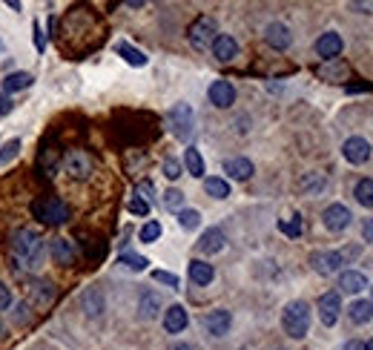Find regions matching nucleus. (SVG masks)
Segmentation results:
<instances>
[{
	"instance_id": "obj_1",
	"label": "nucleus",
	"mask_w": 373,
	"mask_h": 350,
	"mask_svg": "<svg viewBox=\"0 0 373 350\" xmlns=\"http://www.w3.org/2000/svg\"><path fill=\"white\" fill-rule=\"evenodd\" d=\"M9 247H12V256L18 259V264H23L26 270H38L43 264V238L35 230L18 227L9 235Z\"/></svg>"
},
{
	"instance_id": "obj_2",
	"label": "nucleus",
	"mask_w": 373,
	"mask_h": 350,
	"mask_svg": "<svg viewBox=\"0 0 373 350\" xmlns=\"http://www.w3.org/2000/svg\"><path fill=\"white\" fill-rule=\"evenodd\" d=\"M282 327L290 339H304L310 330V307L304 301H290L282 313Z\"/></svg>"
},
{
	"instance_id": "obj_3",
	"label": "nucleus",
	"mask_w": 373,
	"mask_h": 350,
	"mask_svg": "<svg viewBox=\"0 0 373 350\" xmlns=\"http://www.w3.org/2000/svg\"><path fill=\"white\" fill-rule=\"evenodd\" d=\"M32 215L43 224H67L69 221V207L67 201H60L58 196H43L32 204Z\"/></svg>"
},
{
	"instance_id": "obj_4",
	"label": "nucleus",
	"mask_w": 373,
	"mask_h": 350,
	"mask_svg": "<svg viewBox=\"0 0 373 350\" xmlns=\"http://www.w3.org/2000/svg\"><path fill=\"white\" fill-rule=\"evenodd\" d=\"M187 38H190V43L196 46L199 52H204V49H210V46H213V40L218 38V26H216V21L210 18V14H201V18H196V21L190 23Z\"/></svg>"
},
{
	"instance_id": "obj_5",
	"label": "nucleus",
	"mask_w": 373,
	"mask_h": 350,
	"mask_svg": "<svg viewBox=\"0 0 373 350\" xmlns=\"http://www.w3.org/2000/svg\"><path fill=\"white\" fill-rule=\"evenodd\" d=\"M170 126H172L175 138L187 141V138L192 135V126H196V115H192V106H190V104H175V106L170 109Z\"/></svg>"
},
{
	"instance_id": "obj_6",
	"label": "nucleus",
	"mask_w": 373,
	"mask_h": 350,
	"mask_svg": "<svg viewBox=\"0 0 373 350\" xmlns=\"http://www.w3.org/2000/svg\"><path fill=\"white\" fill-rule=\"evenodd\" d=\"M350 210L345 204H330L328 210L321 213V221H324V227H328L330 233H342V230H348L350 227Z\"/></svg>"
},
{
	"instance_id": "obj_7",
	"label": "nucleus",
	"mask_w": 373,
	"mask_h": 350,
	"mask_svg": "<svg viewBox=\"0 0 373 350\" xmlns=\"http://www.w3.org/2000/svg\"><path fill=\"white\" fill-rule=\"evenodd\" d=\"M342 256H339L336 250H319V253H313L310 256V267L316 270L319 276H330V273H336V270H342Z\"/></svg>"
},
{
	"instance_id": "obj_8",
	"label": "nucleus",
	"mask_w": 373,
	"mask_h": 350,
	"mask_svg": "<svg viewBox=\"0 0 373 350\" xmlns=\"http://www.w3.org/2000/svg\"><path fill=\"white\" fill-rule=\"evenodd\" d=\"M339 313H342V296H339V293H324L319 299V319H321V325L333 327L339 322Z\"/></svg>"
},
{
	"instance_id": "obj_9",
	"label": "nucleus",
	"mask_w": 373,
	"mask_h": 350,
	"mask_svg": "<svg viewBox=\"0 0 373 350\" xmlns=\"http://www.w3.org/2000/svg\"><path fill=\"white\" fill-rule=\"evenodd\" d=\"M230 325H233L230 310H210L204 316V327H207L210 336H227V333H230Z\"/></svg>"
},
{
	"instance_id": "obj_10",
	"label": "nucleus",
	"mask_w": 373,
	"mask_h": 350,
	"mask_svg": "<svg viewBox=\"0 0 373 350\" xmlns=\"http://www.w3.org/2000/svg\"><path fill=\"white\" fill-rule=\"evenodd\" d=\"M67 172L72 178H89L92 172V158L84 150H69L67 152Z\"/></svg>"
},
{
	"instance_id": "obj_11",
	"label": "nucleus",
	"mask_w": 373,
	"mask_h": 350,
	"mask_svg": "<svg viewBox=\"0 0 373 350\" xmlns=\"http://www.w3.org/2000/svg\"><path fill=\"white\" fill-rule=\"evenodd\" d=\"M342 155L348 158L350 164H365L368 158H370V144H368L365 138L353 135V138H348V141H345V147H342Z\"/></svg>"
},
{
	"instance_id": "obj_12",
	"label": "nucleus",
	"mask_w": 373,
	"mask_h": 350,
	"mask_svg": "<svg viewBox=\"0 0 373 350\" xmlns=\"http://www.w3.org/2000/svg\"><path fill=\"white\" fill-rule=\"evenodd\" d=\"M207 95H210V101H213L218 109H227V106L236 104V89H233L230 81H213Z\"/></svg>"
},
{
	"instance_id": "obj_13",
	"label": "nucleus",
	"mask_w": 373,
	"mask_h": 350,
	"mask_svg": "<svg viewBox=\"0 0 373 350\" xmlns=\"http://www.w3.org/2000/svg\"><path fill=\"white\" fill-rule=\"evenodd\" d=\"M316 52L324 60H336V55H342V35H336V32H324V35L316 40Z\"/></svg>"
},
{
	"instance_id": "obj_14",
	"label": "nucleus",
	"mask_w": 373,
	"mask_h": 350,
	"mask_svg": "<svg viewBox=\"0 0 373 350\" xmlns=\"http://www.w3.org/2000/svg\"><path fill=\"white\" fill-rule=\"evenodd\" d=\"M264 40H267V46H273V49H287L290 43H293V35H290V29L284 26V23H270L267 29H264Z\"/></svg>"
},
{
	"instance_id": "obj_15",
	"label": "nucleus",
	"mask_w": 373,
	"mask_h": 350,
	"mask_svg": "<svg viewBox=\"0 0 373 350\" xmlns=\"http://www.w3.org/2000/svg\"><path fill=\"white\" fill-rule=\"evenodd\" d=\"M80 307H84L87 316H101L106 310V301H104V293L98 288H87L84 293H80Z\"/></svg>"
},
{
	"instance_id": "obj_16",
	"label": "nucleus",
	"mask_w": 373,
	"mask_h": 350,
	"mask_svg": "<svg viewBox=\"0 0 373 350\" xmlns=\"http://www.w3.org/2000/svg\"><path fill=\"white\" fill-rule=\"evenodd\" d=\"M213 55L221 60V63H230L236 55H238V43L233 35H218L213 40Z\"/></svg>"
},
{
	"instance_id": "obj_17",
	"label": "nucleus",
	"mask_w": 373,
	"mask_h": 350,
	"mask_svg": "<svg viewBox=\"0 0 373 350\" xmlns=\"http://www.w3.org/2000/svg\"><path fill=\"white\" fill-rule=\"evenodd\" d=\"M224 233L218 230V227H210V230H204V235L199 238V250L201 253H207V256H213V253H221L224 250Z\"/></svg>"
},
{
	"instance_id": "obj_18",
	"label": "nucleus",
	"mask_w": 373,
	"mask_h": 350,
	"mask_svg": "<svg viewBox=\"0 0 373 350\" xmlns=\"http://www.w3.org/2000/svg\"><path fill=\"white\" fill-rule=\"evenodd\" d=\"M187 325H190V316H187V310H184L181 305L167 307V313H164V327H167V333H181Z\"/></svg>"
},
{
	"instance_id": "obj_19",
	"label": "nucleus",
	"mask_w": 373,
	"mask_h": 350,
	"mask_svg": "<svg viewBox=\"0 0 373 350\" xmlns=\"http://www.w3.org/2000/svg\"><path fill=\"white\" fill-rule=\"evenodd\" d=\"M224 172L236 181H247L253 175V161L250 158H230V161H224Z\"/></svg>"
},
{
	"instance_id": "obj_20",
	"label": "nucleus",
	"mask_w": 373,
	"mask_h": 350,
	"mask_svg": "<svg viewBox=\"0 0 373 350\" xmlns=\"http://www.w3.org/2000/svg\"><path fill=\"white\" fill-rule=\"evenodd\" d=\"M190 279H192V284H199V288H207V284L216 279V270H213V264L192 259L190 261Z\"/></svg>"
},
{
	"instance_id": "obj_21",
	"label": "nucleus",
	"mask_w": 373,
	"mask_h": 350,
	"mask_svg": "<svg viewBox=\"0 0 373 350\" xmlns=\"http://www.w3.org/2000/svg\"><path fill=\"white\" fill-rule=\"evenodd\" d=\"M339 288H342V293L356 296V293H362L368 288V279L362 273H356V270H345V273L339 276Z\"/></svg>"
},
{
	"instance_id": "obj_22",
	"label": "nucleus",
	"mask_w": 373,
	"mask_h": 350,
	"mask_svg": "<svg viewBox=\"0 0 373 350\" xmlns=\"http://www.w3.org/2000/svg\"><path fill=\"white\" fill-rule=\"evenodd\" d=\"M32 84H35V75H29V72H9L3 78V92L14 95V92H21V89H29Z\"/></svg>"
},
{
	"instance_id": "obj_23",
	"label": "nucleus",
	"mask_w": 373,
	"mask_h": 350,
	"mask_svg": "<svg viewBox=\"0 0 373 350\" xmlns=\"http://www.w3.org/2000/svg\"><path fill=\"white\" fill-rule=\"evenodd\" d=\"M75 256H78V253H75L69 238H52V259L58 264H72Z\"/></svg>"
},
{
	"instance_id": "obj_24",
	"label": "nucleus",
	"mask_w": 373,
	"mask_h": 350,
	"mask_svg": "<svg viewBox=\"0 0 373 350\" xmlns=\"http://www.w3.org/2000/svg\"><path fill=\"white\" fill-rule=\"evenodd\" d=\"M324 184H328V178H324L321 172H304L302 178L296 181V187L302 189V193H307V196H316V193H321Z\"/></svg>"
},
{
	"instance_id": "obj_25",
	"label": "nucleus",
	"mask_w": 373,
	"mask_h": 350,
	"mask_svg": "<svg viewBox=\"0 0 373 350\" xmlns=\"http://www.w3.org/2000/svg\"><path fill=\"white\" fill-rule=\"evenodd\" d=\"M348 313H350V322H353V325H365V322L373 319V301H368V299H356Z\"/></svg>"
},
{
	"instance_id": "obj_26",
	"label": "nucleus",
	"mask_w": 373,
	"mask_h": 350,
	"mask_svg": "<svg viewBox=\"0 0 373 350\" xmlns=\"http://www.w3.org/2000/svg\"><path fill=\"white\" fill-rule=\"evenodd\" d=\"M38 167L46 172V178H55L58 175V167H60V152L58 150H43L41 152V158H38Z\"/></svg>"
},
{
	"instance_id": "obj_27",
	"label": "nucleus",
	"mask_w": 373,
	"mask_h": 350,
	"mask_svg": "<svg viewBox=\"0 0 373 350\" xmlns=\"http://www.w3.org/2000/svg\"><path fill=\"white\" fill-rule=\"evenodd\" d=\"M158 310H161V299H158V293H144V296H141V305H138L141 319H155Z\"/></svg>"
},
{
	"instance_id": "obj_28",
	"label": "nucleus",
	"mask_w": 373,
	"mask_h": 350,
	"mask_svg": "<svg viewBox=\"0 0 373 350\" xmlns=\"http://www.w3.org/2000/svg\"><path fill=\"white\" fill-rule=\"evenodd\" d=\"M316 72H319V78H324V81H342V78L348 75V67L345 63H339V60H328Z\"/></svg>"
},
{
	"instance_id": "obj_29",
	"label": "nucleus",
	"mask_w": 373,
	"mask_h": 350,
	"mask_svg": "<svg viewBox=\"0 0 373 350\" xmlns=\"http://www.w3.org/2000/svg\"><path fill=\"white\" fill-rule=\"evenodd\" d=\"M118 55L129 63V67H147V55H144L141 49H135V46H129V43H118Z\"/></svg>"
},
{
	"instance_id": "obj_30",
	"label": "nucleus",
	"mask_w": 373,
	"mask_h": 350,
	"mask_svg": "<svg viewBox=\"0 0 373 350\" xmlns=\"http://www.w3.org/2000/svg\"><path fill=\"white\" fill-rule=\"evenodd\" d=\"M184 164H187V172L196 175V178H201V175H204V158H201V152L196 147H190L184 152Z\"/></svg>"
},
{
	"instance_id": "obj_31",
	"label": "nucleus",
	"mask_w": 373,
	"mask_h": 350,
	"mask_svg": "<svg viewBox=\"0 0 373 350\" xmlns=\"http://www.w3.org/2000/svg\"><path fill=\"white\" fill-rule=\"evenodd\" d=\"M353 196L362 207H373V178H362L359 184H356Z\"/></svg>"
},
{
	"instance_id": "obj_32",
	"label": "nucleus",
	"mask_w": 373,
	"mask_h": 350,
	"mask_svg": "<svg viewBox=\"0 0 373 350\" xmlns=\"http://www.w3.org/2000/svg\"><path fill=\"white\" fill-rule=\"evenodd\" d=\"M204 189H207V196H213V198L230 196V184H227L224 178H204Z\"/></svg>"
},
{
	"instance_id": "obj_33",
	"label": "nucleus",
	"mask_w": 373,
	"mask_h": 350,
	"mask_svg": "<svg viewBox=\"0 0 373 350\" xmlns=\"http://www.w3.org/2000/svg\"><path fill=\"white\" fill-rule=\"evenodd\" d=\"M18 152H21V141L18 138H12V141H6L3 147H0V167H6V164H12L14 158H18Z\"/></svg>"
},
{
	"instance_id": "obj_34",
	"label": "nucleus",
	"mask_w": 373,
	"mask_h": 350,
	"mask_svg": "<svg viewBox=\"0 0 373 350\" xmlns=\"http://www.w3.org/2000/svg\"><path fill=\"white\" fill-rule=\"evenodd\" d=\"M279 230H282L284 235H290V238H299V235H302V218H299V215L282 218V221H279Z\"/></svg>"
},
{
	"instance_id": "obj_35",
	"label": "nucleus",
	"mask_w": 373,
	"mask_h": 350,
	"mask_svg": "<svg viewBox=\"0 0 373 350\" xmlns=\"http://www.w3.org/2000/svg\"><path fill=\"white\" fill-rule=\"evenodd\" d=\"M29 296L35 301H49L55 296V290H52L49 281H35V284H32V290H29Z\"/></svg>"
},
{
	"instance_id": "obj_36",
	"label": "nucleus",
	"mask_w": 373,
	"mask_h": 350,
	"mask_svg": "<svg viewBox=\"0 0 373 350\" xmlns=\"http://www.w3.org/2000/svg\"><path fill=\"white\" fill-rule=\"evenodd\" d=\"M138 238H141L144 244H152V242H158V238H161V224H158V221H147V224L141 227Z\"/></svg>"
},
{
	"instance_id": "obj_37",
	"label": "nucleus",
	"mask_w": 373,
	"mask_h": 350,
	"mask_svg": "<svg viewBox=\"0 0 373 350\" xmlns=\"http://www.w3.org/2000/svg\"><path fill=\"white\" fill-rule=\"evenodd\" d=\"M178 224H181L184 230H196L201 224V213L199 210H181L178 213Z\"/></svg>"
},
{
	"instance_id": "obj_38",
	"label": "nucleus",
	"mask_w": 373,
	"mask_h": 350,
	"mask_svg": "<svg viewBox=\"0 0 373 350\" xmlns=\"http://www.w3.org/2000/svg\"><path fill=\"white\" fill-rule=\"evenodd\" d=\"M121 264L124 267H129V270H135V273H141V270H147V259H144V256H138V253H124V256H121Z\"/></svg>"
},
{
	"instance_id": "obj_39",
	"label": "nucleus",
	"mask_w": 373,
	"mask_h": 350,
	"mask_svg": "<svg viewBox=\"0 0 373 350\" xmlns=\"http://www.w3.org/2000/svg\"><path fill=\"white\" fill-rule=\"evenodd\" d=\"M164 207H167V210L181 213V207H184V193H181V189H167V193H164Z\"/></svg>"
},
{
	"instance_id": "obj_40",
	"label": "nucleus",
	"mask_w": 373,
	"mask_h": 350,
	"mask_svg": "<svg viewBox=\"0 0 373 350\" xmlns=\"http://www.w3.org/2000/svg\"><path fill=\"white\" fill-rule=\"evenodd\" d=\"M135 196L141 198V201H152V196H155V187H152V181H138V187H135Z\"/></svg>"
},
{
	"instance_id": "obj_41",
	"label": "nucleus",
	"mask_w": 373,
	"mask_h": 350,
	"mask_svg": "<svg viewBox=\"0 0 373 350\" xmlns=\"http://www.w3.org/2000/svg\"><path fill=\"white\" fill-rule=\"evenodd\" d=\"M164 175H167L170 181L181 178V161H175V158H167V161H164Z\"/></svg>"
},
{
	"instance_id": "obj_42",
	"label": "nucleus",
	"mask_w": 373,
	"mask_h": 350,
	"mask_svg": "<svg viewBox=\"0 0 373 350\" xmlns=\"http://www.w3.org/2000/svg\"><path fill=\"white\" fill-rule=\"evenodd\" d=\"M152 279L155 281H161V284H167V288H178V276H172V273H167V270H152Z\"/></svg>"
},
{
	"instance_id": "obj_43",
	"label": "nucleus",
	"mask_w": 373,
	"mask_h": 350,
	"mask_svg": "<svg viewBox=\"0 0 373 350\" xmlns=\"http://www.w3.org/2000/svg\"><path fill=\"white\" fill-rule=\"evenodd\" d=\"M126 210H129V213H133V215H150V204H147V201H141V198L135 196L133 201H129V204H126Z\"/></svg>"
},
{
	"instance_id": "obj_44",
	"label": "nucleus",
	"mask_w": 373,
	"mask_h": 350,
	"mask_svg": "<svg viewBox=\"0 0 373 350\" xmlns=\"http://www.w3.org/2000/svg\"><path fill=\"white\" fill-rule=\"evenodd\" d=\"M32 40H35V49H38V52H46V38H43V32H41V23H38V21L32 23Z\"/></svg>"
},
{
	"instance_id": "obj_45",
	"label": "nucleus",
	"mask_w": 373,
	"mask_h": 350,
	"mask_svg": "<svg viewBox=\"0 0 373 350\" xmlns=\"http://www.w3.org/2000/svg\"><path fill=\"white\" fill-rule=\"evenodd\" d=\"M12 305V293H9V288L3 281H0V310H6Z\"/></svg>"
},
{
	"instance_id": "obj_46",
	"label": "nucleus",
	"mask_w": 373,
	"mask_h": 350,
	"mask_svg": "<svg viewBox=\"0 0 373 350\" xmlns=\"http://www.w3.org/2000/svg\"><path fill=\"white\" fill-rule=\"evenodd\" d=\"M12 98H9V95H0V118H6L9 113H12Z\"/></svg>"
},
{
	"instance_id": "obj_47",
	"label": "nucleus",
	"mask_w": 373,
	"mask_h": 350,
	"mask_svg": "<svg viewBox=\"0 0 373 350\" xmlns=\"http://www.w3.org/2000/svg\"><path fill=\"white\" fill-rule=\"evenodd\" d=\"M362 238H365V242H370V244H373V218H368L365 224H362Z\"/></svg>"
},
{
	"instance_id": "obj_48",
	"label": "nucleus",
	"mask_w": 373,
	"mask_h": 350,
	"mask_svg": "<svg viewBox=\"0 0 373 350\" xmlns=\"http://www.w3.org/2000/svg\"><path fill=\"white\" fill-rule=\"evenodd\" d=\"M29 319V305H18V316H14V322H26Z\"/></svg>"
},
{
	"instance_id": "obj_49",
	"label": "nucleus",
	"mask_w": 373,
	"mask_h": 350,
	"mask_svg": "<svg viewBox=\"0 0 373 350\" xmlns=\"http://www.w3.org/2000/svg\"><path fill=\"white\" fill-rule=\"evenodd\" d=\"M350 9H356V12H368V14H373V3H350Z\"/></svg>"
},
{
	"instance_id": "obj_50",
	"label": "nucleus",
	"mask_w": 373,
	"mask_h": 350,
	"mask_svg": "<svg viewBox=\"0 0 373 350\" xmlns=\"http://www.w3.org/2000/svg\"><path fill=\"white\" fill-rule=\"evenodd\" d=\"M345 350H365V345H362V342H348Z\"/></svg>"
},
{
	"instance_id": "obj_51",
	"label": "nucleus",
	"mask_w": 373,
	"mask_h": 350,
	"mask_svg": "<svg viewBox=\"0 0 373 350\" xmlns=\"http://www.w3.org/2000/svg\"><path fill=\"white\" fill-rule=\"evenodd\" d=\"M172 350H192V347H190V345H175Z\"/></svg>"
},
{
	"instance_id": "obj_52",
	"label": "nucleus",
	"mask_w": 373,
	"mask_h": 350,
	"mask_svg": "<svg viewBox=\"0 0 373 350\" xmlns=\"http://www.w3.org/2000/svg\"><path fill=\"white\" fill-rule=\"evenodd\" d=\"M365 350H373V339H370V342H368V345H365Z\"/></svg>"
},
{
	"instance_id": "obj_53",
	"label": "nucleus",
	"mask_w": 373,
	"mask_h": 350,
	"mask_svg": "<svg viewBox=\"0 0 373 350\" xmlns=\"http://www.w3.org/2000/svg\"><path fill=\"white\" fill-rule=\"evenodd\" d=\"M0 52H3V43H0Z\"/></svg>"
}]
</instances>
